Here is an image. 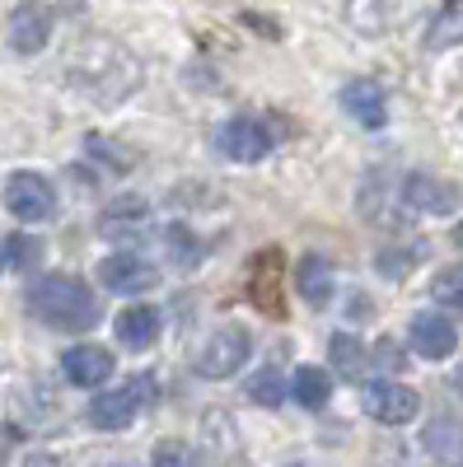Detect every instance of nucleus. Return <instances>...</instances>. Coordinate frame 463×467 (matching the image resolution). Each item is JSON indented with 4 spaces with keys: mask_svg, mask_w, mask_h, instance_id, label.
Segmentation results:
<instances>
[{
    "mask_svg": "<svg viewBox=\"0 0 463 467\" xmlns=\"http://www.w3.org/2000/svg\"><path fill=\"white\" fill-rule=\"evenodd\" d=\"M145 379L141 383H127V388H112V393H99L94 402H89V420L99 425V431H122V425H132L136 420V411L145 407Z\"/></svg>",
    "mask_w": 463,
    "mask_h": 467,
    "instance_id": "0eeeda50",
    "label": "nucleus"
},
{
    "mask_svg": "<svg viewBox=\"0 0 463 467\" xmlns=\"http://www.w3.org/2000/svg\"><path fill=\"white\" fill-rule=\"evenodd\" d=\"M412 346H416V356H426V360H445V356H454L458 332L440 314H416L412 318Z\"/></svg>",
    "mask_w": 463,
    "mask_h": 467,
    "instance_id": "f8f14e48",
    "label": "nucleus"
},
{
    "mask_svg": "<svg viewBox=\"0 0 463 467\" xmlns=\"http://www.w3.org/2000/svg\"><path fill=\"white\" fill-rule=\"evenodd\" d=\"M5 206H10V215H19L24 224H43V220H52V211H57V192H52V182H47L43 173H15V178L5 182Z\"/></svg>",
    "mask_w": 463,
    "mask_h": 467,
    "instance_id": "20e7f679",
    "label": "nucleus"
},
{
    "mask_svg": "<svg viewBox=\"0 0 463 467\" xmlns=\"http://www.w3.org/2000/svg\"><path fill=\"white\" fill-rule=\"evenodd\" d=\"M361 407L379 425H403V420L416 416L421 398H416V388H407V383H370L365 393H361Z\"/></svg>",
    "mask_w": 463,
    "mask_h": 467,
    "instance_id": "423d86ee",
    "label": "nucleus"
},
{
    "mask_svg": "<svg viewBox=\"0 0 463 467\" xmlns=\"http://www.w3.org/2000/svg\"><path fill=\"white\" fill-rule=\"evenodd\" d=\"M379 365H384V369H403L407 360H403V350H398L394 341H379Z\"/></svg>",
    "mask_w": 463,
    "mask_h": 467,
    "instance_id": "bb28decb",
    "label": "nucleus"
},
{
    "mask_svg": "<svg viewBox=\"0 0 463 467\" xmlns=\"http://www.w3.org/2000/svg\"><path fill=\"white\" fill-rule=\"evenodd\" d=\"M99 281L108 290H118V295H145V290L160 285V271H154L145 257H136V253H118V257H108L99 266Z\"/></svg>",
    "mask_w": 463,
    "mask_h": 467,
    "instance_id": "6e6552de",
    "label": "nucleus"
},
{
    "mask_svg": "<svg viewBox=\"0 0 463 467\" xmlns=\"http://www.w3.org/2000/svg\"><path fill=\"white\" fill-rule=\"evenodd\" d=\"M0 262H5V248H0Z\"/></svg>",
    "mask_w": 463,
    "mask_h": 467,
    "instance_id": "7c9ffc66",
    "label": "nucleus"
},
{
    "mask_svg": "<svg viewBox=\"0 0 463 467\" xmlns=\"http://www.w3.org/2000/svg\"><path fill=\"white\" fill-rule=\"evenodd\" d=\"M248 350H253L248 332H244L239 323H225V327H216V332L202 341L197 369H202L206 379H229V374H239V365L248 360Z\"/></svg>",
    "mask_w": 463,
    "mask_h": 467,
    "instance_id": "7ed1b4c3",
    "label": "nucleus"
},
{
    "mask_svg": "<svg viewBox=\"0 0 463 467\" xmlns=\"http://www.w3.org/2000/svg\"><path fill=\"white\" fill-rule=\"evenodd\" d=\"M290 393H295V402H300V407L319 411V407H328V398H332V379H328L323 369H314V365H304V369H295Z\"/></svg>",
    "mask_w": 463,
    "mask_h": 467,
    "instance_id": "a211bd4d",
    "label": "nucleus"
},
{
    "mask_svg": "<svg viewBox=\"0 0 463 467\" xmlns=\"http://www.w3.org/2000/svg\"><path fill=\"white\" fill-rule=\"evenodd\" d=\"M28 308L57 332H89L99 323V295L80 276H43L28 290Z\"/></svg>",
    "mask_w": 463,
    "mask_h": 467,
    "instance_id": "f03ea898",
    "label": "nucleus"
},
{
    "mask_svg": "<svg viewBox=\"0 0 463 467\" xmlns=\"http://www.w3.org/2000/svg\"><path fill=\"white\" fill-rule=\"evenodd\" d=\"M61 374L75 388H99L112 374V350H103V346H70L61 356Z\"/></svg>",
    "mask_w": 463,
    "mask_h": 467,
    "instance_id": "9b49d317",
    "label": "nucleus"
},
{
    "mask_svg": "<svg viewBox=\"0 0 463 467\" xmlns=\"http://www.w3.org/2000/svg\"><path fill=\"white\" fill-rule=\"evenodd\" d=\"M216 145H220L225 160L253 164V160H262V154L272 150V131H267L258 117H229V122L216 131Z\"/></svg>",
    "mask_w": 463,
    "mask_h": 467,
    "instance_id": "39448f33",
    "label": "nucleus"
},
{
    "mask_svg": "<svg viewBox=\"0 0 463 467\" xmlns=\"http://www.w3.org/2000/svg\"><path fill=\"white\" fill-rule=\"evenodd\" d=\"M52 37V10L37 5V0H24V5L10 15V47L19 57H37Z\"/></svg>",
    "mask_w": 463,
    "mask_h": 467,
    "instance_id": "1a4fd4ad",
    "label": "nucleus"
},
{
    "mask_svg": "<svg viewBox=\"0 0 463 467\" xmlns=\"http://www.w3.org/2000/svg\"><path fill=\"white\" fill-rule=\"evenodd\" d=\"M426 449L436 458H463V425L454 416H436L426 425Z\"/></svg>",
    "mask_w": 463,
    "mask_h": 467,
    "instance_id": "6ab92c4d",
    "label": "nucleus"
},
{
    "mask_svg": "<svg viewBox=\"0 0 463 467\" xmlns=\"http://www.w3.org/2000/svg\"><path fill=\"white\" fill-rule=\"evenodd\" d=\"M248 398H253L258 407H281V402H286V379H281L277 369H258V374L248 379Z\"/></svg>",
    "mask_w": 463,
    "mask_h": 467,
    "instance_id": "4be33fe9",
    "label": "nucleus"
},
{
    "mask_svg": "<svg viewBox=\"0 0 463 467\" xmlns=\"http://www.w3.org/2000/svg\"><path fill=\"white\" fill-rule=\"evenodd\" d=\"M342 108L370 131H379L384 122H389V103H384V89L374 80H352L342 89Z\"/></svg>",
    "mask_w": 463,
    "mask_h": 467,
    "instance_id": "ddd939ff",
    "label": "nucleus"
},
{
    "mask_svg": "<svg viewBox=\"0 0 463 467\" xmlns=\"http://www.w3.org/2000/svg\"><path fill=\"white\" fill-rule=\"evenodd\" d=\"M277 271H281V257L267 248L262 257H258V266H253V299H258V308H267V314H277V299H272V281H277Z\"/></svg>",
    "mask_w": 463,
    "mask_h": 467,
    "instance_id": "412c9836",
    "label": "nucleus"
},
{
    "mask_svg": "<svg viewBox=\"0 0 463 467\" xmlns=\"http://www.w3.org/2000/svg\"><path fill=\"white\" fill-rule=\"evenodd\" d=\"M407 10V0H346V19L356 33H389Z\"/></svg>",
    "mask_w": 463,
    "mask_h": 467,
    "instance_id": "4468645a",
    "label": "nucleus"
},
{
    "mask_svg": "<svg viewBox=\"0 0 463 467\" xmlns=\"http://www.w3.org/2000/svg\"><path fill=\"white\" fill-rule=\"evenodd\" d=\"M192 458V449H183V444H160L154 449V462H187Z\"/></svg>",
    "mask_w": 463,
    "mask_h": 467,
    "instance_id": "cd10ccee",
    "label": "nucleus"
},
{
    "mask_svg": "<svg viewBox=\"0 0 463 467\" xmlns=\"http://www.w3.org/2000/svg\"><path fill=\"white\" fill-rule=\"evenodd\" d=\"M112 327H118V341H122V346L145 350V346H154V337H160V308H150V304L122 308Z\"/></svg>",
    "mask_w": 463,
    "mask_h": 467,
    "instance_id": "2eb2a0df",
    "label": "nucleus"
},
{
    "mask_svg": "<svg viewBox=\"0 0 463 467\" xmlns=\"http://www.w3.org/2000/svg\"><path fill=\"white\" fill-rule=\"evenodd\" d=\"M431 295H436V304H445V308H454V314H463V266H445V271H436Z\"/></svg>",
    "mask_w": 463,
    "mask_h": 467,
    "instance_id": "5701e85b",
    "label": "nucleus"
},
{
    "mask_svg": "<svg viewBox=\"0 0 463 467\" xmlns=\"http://www.w3.org/2000/svg\"><path fill=\"white\" fill-rule=\"evenodd\" d=\"M70 80L99 103H118L136 89L141 70L118 43H80L70 52Z\"/></svg>",
    "mask_w": 463,
    "mask_h": 467,
    "instance_id": "f257e3e1",
    "label": "nucleus"
},
{
    "mask_svg": "<svg viewBox=\"0 0 463 467\" xmlns=\"http://www.w3.org/2000/svg\"><path fill=\"white\" fill-rule=\"evenodd\" d=\"M295 281H300V295H304V304H328L332 299V266L323 262V257H304L300 262V271H295Z\"/></svg>",
    "mask_w": 463,
    "mask_h": 467,
    "instance_id": "f3484780",
    "label": "nucleus"
},
{
    "mask_svg": "<svg viewBox=\"0 0 463 467\" xmlns=\"http://www.w3.org/2000/svg\"><path fill=\"white\" fill-rule=\"evenodd\" d=\"M37 257H43V244L28 239V234H15V239H5V262H10V266L28 271V266H37Z\"/></svg>",
    "mask_w": 463,
    "mask_h": 467,
    "instance_id": "b1692460",
    "label": "nucleus"
},
{
    "mask_svg": "<svg viewBox=\"0 0 463 467\" xmlns=\"http://www.w3.org/2000/svg\"><path fill=\"white\" fill-rule=\"evenodd\" d=\"M403 202L421 215H449V211H458V187L445 178H431V173H412L403 182Z\"/></svg>",
    "mask_w": 463,
    "mask_h": 467,
    "instance_id": "9d476101",
    "label": "nucleus"
},
{
    "mask_svg": "<svg viewBox=\"0 0 463 467\" xmlns=\"http://www.w3.org/2000/svg\"><path fill=\"white\" fill-rule=\"evenodd\" d=\"M332 365H337V374H342V379H352V383H361V374H365L370 356H365V346H361L356 337H346V332H337V337H332Z\"/></svg>",
    "mask_w": 463,
    "mask_h": 467,
    "instance_id": "aec40b11",
    "label": "nucleus"
},
{
    "mask_svg": "<svg viewBox=\"0 0 463 467\" xmlns=\"http://www.w3.org/2000/svg\"><path fill=\"white\" fill-rule=\"evenodd\" d=\"M454 388H458V393H463V365L454 369Z\"/></svg>",
    "mask_w": 463,
    "mask_h": 467,
    "instance_id": "c85d7f7f",
    "label": "nucleus"
},
{
    "mask_svg": "<svg viewBox=\"0 0 463 467\" xmlns=\"http://www.w3.org/2000/svg\"><path fill=\"white\" fill-rule=\"evenodd\" d=\"M454 244H458V248H463V224H458V229H454Z\"/></svg>",
    "mask_w": 463,
    "mask_h": 467,
    "instance_id": "c756f323",
    "label": "nucleus"
},
{
    "mask_svg": "<svg viewBox=\"0 0 463 467\" xmlns=\"http://www.w3.org/2000/svg\"><path fill=\"white\" fill-rule=\"evenodd\" d=\"M458 43H463V0H445L440 15L426 28V37H421V47L426 52H449Z\"/></svg>",
    "mask_w": 463,
    "mask_h": 467,
    "instance_id": "dca6fc26",
    "label": "nucleus"
},
{
    "mask_svg": "<svg viewBox=\"0 0 463 467\" xmlns=\"http://www.w3.org/2000/svg\"><path fill=\"white\" fill-rule=\"evenodd\" d=\"M416 257H421V248H412V253H394V248H384V253H379V271H384V276H407Z\"/></svg>",
    "mask_w": 463,
    "mask_h": 467,
    "instance_id": "393cba45",
    "label": "nucleus"
},
{
    "mask_svg": "<svg viewBox=\"0 0 463 467\" xmlns=\"http://www.w3.org/2000/svg\"><path fill=\"white\" fill-rule=\"evenodd\" d=\"M169 244H178V262H183V266H192V262L202 257V253H197V239H192L187 229H178V224L169 229Z\"/></svg>",
    "mask_w": 463,
    "mask_h": 467,
    "instance_id": "a878e982",
    "label": "nucleus"
}]
</instances>
